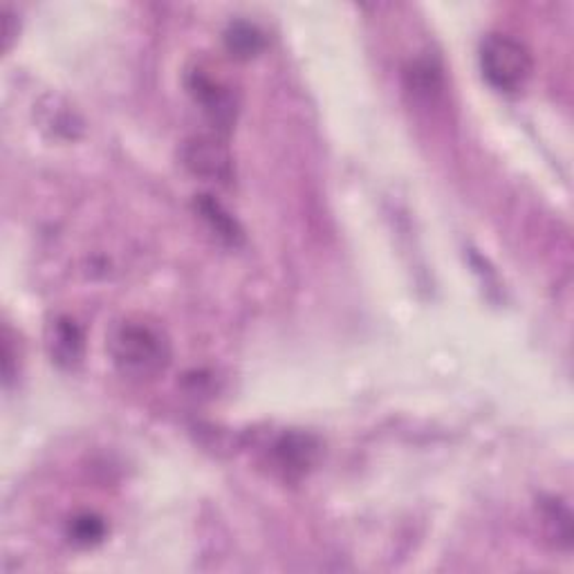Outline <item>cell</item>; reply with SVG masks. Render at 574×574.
Masks as SVG:
<instances>
[{
    "mask_svg": "<svg viewBox=\"0 0 574 574\" xmlns=\"http://www.w3.org/2000/svg\"><path fill=\"white\" fill-rule=\"evenodd\" d=\"M541 518H543L548 537L556 546L570 548V543H572V516H570V509L561 501L552 498V501L543 503Z\"/></svg>",
    "mask_w": 574,
    "mask_h": 574,
    "instance_id": "9c48e42d",
    "label": "cell"
},
{
    "mask_svg": "<svg viewBox=\"0 0 574 574\" xmlns=\"http://www.w3.org/2000/svg\"><path fill=\"white\" fill-rule=\"evenodd\" d=\"M108 353L117 372L128 381H151L171 364V342L162 325L149 319H126L111 332Z\"/></svg>",
    "mask_w": 574,
    "mask_h": 574,
    "instance_id": "6da1fadb",
    "label": "cell"
},
{
    "mask_svg": "<svg viewBox=\"0 0 574 574\" xmlns=\"http://www.w3.org/2000/svg\"><path fill=\"white\" fill-rule=\"evenodd\" d=\"M68 537L72 543L83 548L97 546L106 537V523L94 514H79L68 525Z\"/></svg>",
    "mask_w": 574,
    "mask_h": 574,
    "instance_id": "30bf717a",
    "label": "cell"
},
{
    "mask_svg": "<svg viewBox=\"0 0 574 574\" xmlns=\"http://www.w3.org/2000/svg\"><path fill=\"white\" fill-rule=\"evenodd\" d=\"M409 88L411 92H415L417 97L424 100H434L440 94L443 88V79H440V70L428 64V61H417L411 70H409Z\"/></svg>",
    "mask_w": 574,
    "mask_h": 574,
    "instance_id": "8fae6325",
    "label": "cell"
},
{
    "mask_svg": "<svg viewBox=\"0 0 574 574\" xmlns=\"http://www.w3.org/2000/svg\"><path fill=\"white\" fill-rule=\"evenodd\" d=\"M481 70L501 92H518L530 81L535 61L528 47L507 34H490L481 43Z\"/></svg>",
    "mask_w": 574,
    "mask_h": 574,
    "instance_id": "7a4b0ae2",
    "label": "cell"
},
{
    "mask_svg": "<svg viewBox=\"0 0 574 574\" xmlns=\"http://www.w3.org/2000/svg\"><path fill=\"white\" fill-rule=\"evenodd\" d=\"M83 330L77 321L61 317L50 325L47 332V351L53 355V361L61 368H74L83 357Z\"/></svg>",
    "mask_w": 574,
    "mask_h": 574,
    "instance_id": "8992f818",
    "label": "cell"
},
{
    "mask_svg": "<svg viewBox=\"0 0 574 574\" xmlns=\"http://www.w3.org/2000/svg\"><path fill=\"white\" fill-rule=\"evenodd\" d=\"M196 209L203 216V220L209 225V229L220 238V241L229 245H238L243 241L241 227H238V222L222 209L220 203H216L209 196H200V200L196 203Z\"/></svg>",
    "mask_w": 574,
    "mask_h": 574,
    "instance_id": "ba28073f",
    "label": "cell"
},
{
    "mask_svg": "<svg viewBox=\"0 0 574 574\" xmlns=\"http://www.w3.org/2000/svg\"><path fill=\"white\" fill-rule=\"evenodd\" d=\"M180 160L191 175L200 180L218 184H229L233 180V160L220 135L188 137L180 149Z\"/></svg>",
    "mask_w": 574,
    "mask_h": 574,
    "instance_id": "3957f363",
    "label": "cell"
},
{
    "mask_svg": "<svg viewBox=\"0 0 574 574\" xmlns=\"http://www.w3.org/2000/svg\"><path fill=\"white\" fill-rule=\"evenodd\" d=\"M186 85L191 97H194V102L200 106V111L211 122L216 133L227 135L233 128L238 115V102L233 97L231 88L203 70L191 72Z\"/></svg>",
    "mask_w": 574,
    "mask_h": 574,
    "instance_id": "277c9868",
    "label": "cell"
},
{
    "mask_svg": "<svg viewBox=\"0 0 574 574\" xmlns=\"http://www.w3.org/2000/svg\"><path fill=\"white\" fill-rule=\"evenodd\" d=\"M319 443L310 434H299V431H290L276 440L272 454L276 467L285 475H303L310 471V467L317 462L319 456Z\"/></svg>",
    "mask_w": 574,
    "mask_h": 574,
    "instance_id": "5b68a950",
    "label": "cell"
},
{
    "mask_svg": "<svg viewBox=\"0 0 574 574\" xmlns=\"http://www.w3.org/2000/svg\"><path fill=\"white\" fill-rule=\"evenodd\" d=\"M225 47L227 53L233 57V59H241V61H248L252 57H256L263 47H265V36L263 32L256 27V25H250L245 21H238V23H231L227 30H225Z\"/></svg>",
    "mask_w": 574,
    "mask_h": 574,
    "instance_id": "52a82bcc",
    "label": "cell"
}]
</instances>
